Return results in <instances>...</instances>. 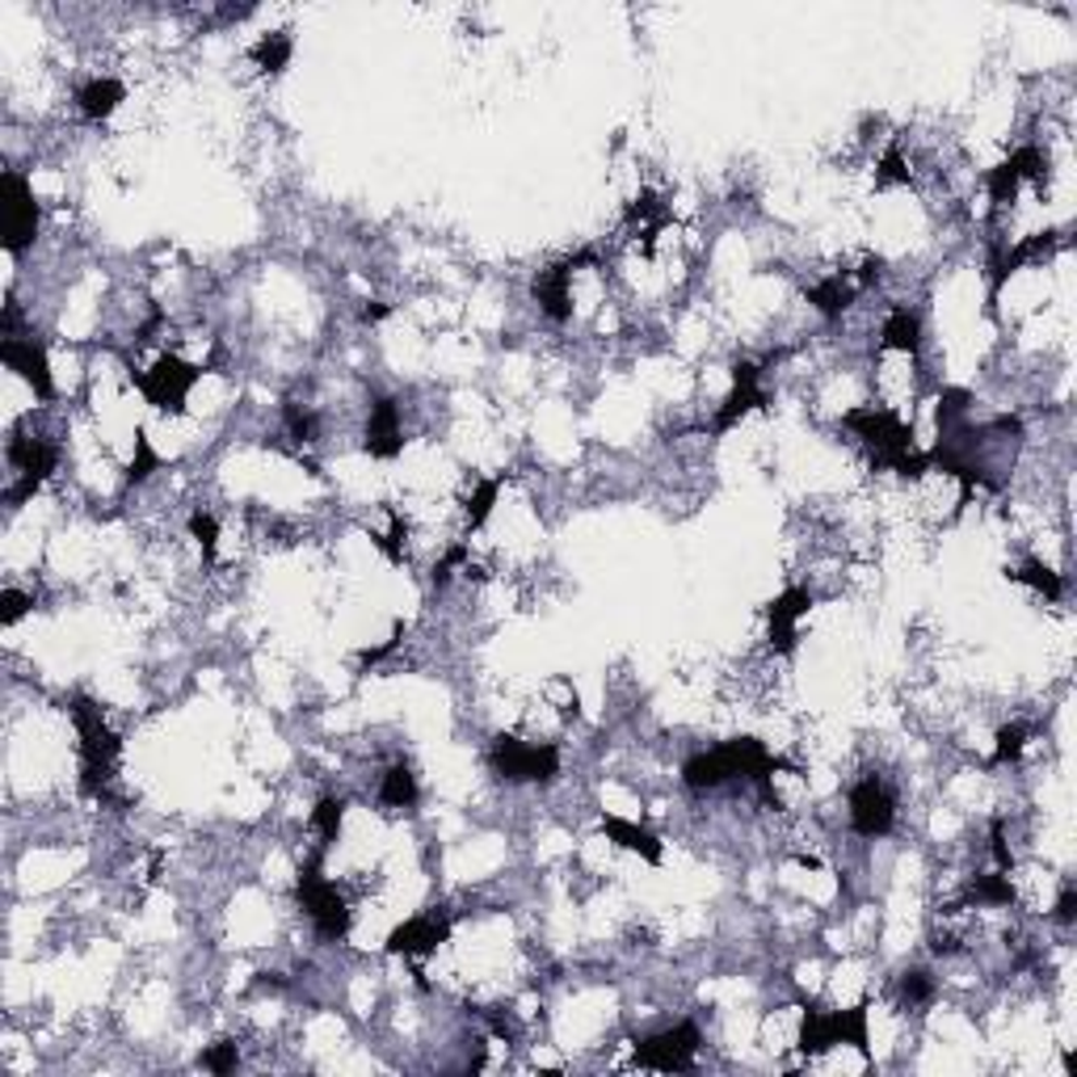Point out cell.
<instances>
[{
	"mask_svg": "<svg viewBox=\"0 0 1077 1077\" xmlns=\"http://www.w3.org/2000/svg\"><path fill=\"white\" fill-rule=\"evenodd\" d=\"M783 766H788V762L770 758L762 741H754V736H736V741H725V745H716V750H707V754H695V758L682 762V783H686L691 792H711V788H725L729 779H750V783H758V792L779 808V795H775L770 775L783 770Z\"/></svg>",
	"mask_w": 1077,
	"mask_h": 1077,
	"instance_id": "obj_1",
	"label": "cell"
},
{
	"mask_svg": "<svg viewBox=\"0 0 1077 1077\" xmlns=\"http://www.w3.org/2000/svg\"><path fill=\"white\" fill-rule=\"evenodd\" d=\"M67 711H72L76 732H81V792L94 795V800H114L110 783H114V766H119V754H123L119 732L106 725V711L94 698L76 695Z\"/></svg>",
	"mask_w": 1077,
	"mask_h": 1077,
	"instance_id": "obj_2",
	"label": "cell"
},
{
	"mask_svg": "<svg viewBox=\"0 0 1077 1077\" xmlns=\"http://www.w3.org/2000/svg\"><path fill=\"white\" fill-rule=\"evenodd\" d=\"M846 425L855 430L858 438L867 443V450L876 455V463H888L896 475H905V480H918L921 472H930V459H926V450L914 446V425H905L896 412L888 409H876V405H867V409H851L846 412Z\"/></svg>",
	"mask_w": 1077,
	"mask_h": 1077,
	"instance_id": "obj_3",
	"label": "cell"
},
{
	"mask_svg": "<svg viewBox=\"0 0 1077 1077\" xmlns=\"http://www.w3.org/2000/svg\"><path fill=\"white\" fill-rule=\"evenodd\" d=\"M851 1044L871 1065V1044H867V1002H858L851 1011H817L804 1006L800 1018V1052L804 1056H821L829 1048Z\"/></svg>",
	"mask_w": 1077,
	"mask_h": 1077,
	"instance_id": "obj_4",
	"label": "cell"
},
{
	"mask_svg": "<svg viewBox=\"0 0 1077 1077\" xmlns=\"http://www.w3.org/2000/svg\"><path fill=\"white\" fill-rule=\"evenodd\" d=\"M488 766L506 783H556V775H560V750L552 741L547 745H527V741L502 732V736H493Z\"/></svg>",
	"mask_w": 1077,
	"mask_h": 1077,
	"instance_id": "obj_5",
	"label": "cell"
},
{
	"mask_svg": "<svg viewBox=\"0 0 1077 1077\" xmlns=\"http://www.w3.org/2000/svg\"><path fill=\"white\" fill-rule=\"evenodd\" d=\"M295 896H299V905L308 909V918L317 921L320 939H346L354 914H349L346 896L337 892V884L320 876V858H308V863H304V871H299V880H295Z\"/></svg>",
	"mask_w": 1077,
	"mask_h": 1077,
	"instance_id": "obj_6",
	"label": "cell"
},
{
	"mask_svg": "<svg viewBox=\"0 0 1077 1077\" xmlns=\"http://www.w3.org/2000/svg\"><path fill=\"white\" fill-rule=\"evenodd\" d=\"M207 375V367H194V362H182L177 354H160L157 367L135 375L131 371V383L148 396V405H157L160 412H186V400H190L194 383Z\"/></svg>",
	"mask_w": 1077,
	"mask_h": 1077,
	"instance_id": "obj_7",
	"label": "cell"
},
{
	"mask_svg": "<svg viewBox=\"0 0 1077 1077\" xmlns=\"http://www.w3.org/2000/svg\"><path fill=\"white\" fill-rule=\"evenodd\" d=\"M0 194H4V249L17 257L26 253L38 236V202H34V186L26 173L4 169L0 177Z\"/></svg>",
	"mask_w": 1077,
	"mask_h": 1077,
	"instance_id": "obj_8",
	"label": "cell"
},
{
	"mask_svg": "<svg viewBox=\"0 0 1077 1077\" xmlns=\"http://www.w3.org/2000/svg\"><path fill=\"white\" fill-rule=\"evenodd\" d=\"M703 1044L695 1023H678L669 1031H657L648 1040H635V1061L648 1065V1069H661V1074H686L695 1065V1052Z\"/></svg>",
	"mask_w": 1077,
	"mask_h": 1077,
	"instance_id": "obj_9",
	"label": "cell"
},
{
	"mask_svg": "<svg viewBox=\"0 0 1077 1077\" xmlns=\"http://www.w3.org/2000/svg\"><path fill=\"white\" fill-rule=\"evenodd\" d=\"M9 463L22 472V480L9 488V506H22V502H30L34 493L42 488V480L55 472L60 450L47 443V438H34V434H13V438H9Z\"/></svg>",
	"mask_w": 1077,
	"mask_h": 1077,
	"instance_id": "obj_10",
	"label": "cell"
},
{
	"mask_svg": "<svg viewBox=\"0 0 1077 1077\" xmlns=\"http://www.w3.org/2000/svg\"><path fill=\"white\" fill-rule=\"evenodd\" d=\"M851 825H855V833H863V838H884L888 829L896 825V800L884 788V779L867 775V779L855 783V792H851Z\"/></svg>",
	"mask_w": 1077,
	"mask_h": 1077,
	"instance_id": "obj_11",
	"label": "cell"
},
{
	"mask_svg": "<svg viewBox=\"0 0 1077 1077\" xmlns=\"http://www.w3.org/2000/svg\"><path fill=\"white\" fill-rule=\"evenodd\" d=\"M446 939H450V918H443V914H417V918L400 921L387 934L383 951L387 955H430V951L443 948Z\"/></svg>",
	"mask_w": 1077,
	"mask_h": 1077,
	"instance_id": "obj_12",
	"label": "cell"
},
{
	"mask_svg": "<svg viewBox=\"0 0 1077 1077\" xmlns=\"http://www.w3.org/2000/svg\"><path fill=\"white\" fill-rule=\"evenodd\" d=\"M0 362L9 367V371H17L22 380L30 383L34 392L42 396V400H51L55 396V380H51V362H47V349L38 346V342H22V337H4L0 342Z\"/></svg>",
	"mask_w": 1077,
	"mask_h": 1077,
	"instance_id": "obj_13",
	"label": "cell"
},
{
	"mask_svg": "<svg viewBox=\"0 0 1077 1077\" xmlns=\"http://www.w3.org/2000/svg\"><path fill=\"white\" fill-rule=\"evenodd\" d=\"M758 380H762V371L754 362H745V358L732 362V392H729V400L720 405V412H716V434H729L745 412L766 405V392H762Z\"/></svg>",
	"mask_w": 1077,
	"mask_h": 1077,
	"instance_id": "obj_14",
	"label": "cell"
},
{
	"mask_svg": "<svg viewBox=\"0 0 1077 1077\" xmlns=\"http://www.w3.org/2000/svg\"><path fill=\"white\" fill-rule=\"evenodd\" d=\"M1048 160L1040 148H1018L1011 160H1002L998 169H989V198L993 202H1011L1018 182H1044Z\"/></svg>",
	"mask_w": 1077,
	"mask_h": 1077,
	"instance_id": "obj_15",
	"label": "cell"
},
{
	"mask_svg": "<svg viewBox=\"0 0 1077 1077\" xmlns=\"http://www.w3.org/2000/svg\"><path fill=\"white\" fill-rule=\"evenodd\" d=\"M362 450L371 459H396L405 450V430H400V405L392 396H380L367 417V443Z\"/></svg>",
	"mask_w": 1077,
	"mask_h": 1077,
	"instance_id": "obj_16",
	"label": "cell"
},
{
	"mask_svg": "<svg viewBox=\"0 0 1077 1077\" xmlns=\"http://www.w3.org/2000/svg\"><path fill=\"white\" fill-rule=\"evenodd\" d=\"M813 610V594L808 590H783L775 603L766 606V623H770V648L775 653H792L795 648V623Z\"/></svg>",
	"mask_w": 1077,
	"mask_h": 1077,
	"instance_id": "obj_17",
	"label": "cell"
},
{
	"mask_svg": "<svg viewBox=\"0 0 1077 1077\" xmlns=\"http://www.w3.org/2000/svg\"><path fill=\"white\" fill-rule=\"evenodd\" d=\"M531 295L538 299L543 317L565 324L572 317V261H556V265L538 270L535 283H531Z\"/></svg>",
	"mask_w": 1077,
	"mask_h": 1077,
	"instance_id": "obj_18",
	"label": "cell"
},
{
	"mask_svg": "<svg viewBox=\"0 0 1077 1077\" xmlns=\"http://www.w3.org/2000/svg\"><path fill=\"white\" fill-rule=\"evenodd\" d=\"M603 833L610 842H619L623 851L640 855L644 863H661V842H657V833H648V829H640V825L623 821V817H603Z\"/></svg>",
	"mask_w": 1077,
	"mask_h": 1077,
	"instance_id": "obj_19",
	"label": "cell"
},
{
	"mask_svg": "<svg viewBox=\"0 0 1077 1077\" xmlns=\"http://www.w3.org/2000/svg\"><path fill=\"white\" fill-rule=\"evenodd\" d=\"M123 97H127V89H123L119 81L101 76V81H89V85L76 94V101H81V114H85V119L101 123V119H110V114L123 106Z\"/></svg>",
	"mask_w": 1077,
	"mask_h": 1077,
	"instance_id": "obj_20",
	"label": "cell"
},
{
	"mask_svg": "<svg viewBox=\"0 0 1077 1077\" xmlns=\"http://www.w3.org/2000/svg\"><path fill=\"white\" fill-rule=\"evenodd\" d=\"M808 295V304L821 312L825 320H838L851 304H855V295H858V286L855 283H842V278H825V283H817V286H808L804 290Z\"/></svg>",
	"mask_w": 1077,
	"mask_h": 1077,
	"instance_id": "obj_21",
	"label": "cell"
},
{
	"mask_svg": "<svg viewBox=\"0 0 1077 1077\" xmlns=\"http://www.w3.org/2000/svg\"><path fill=\"white\" fill-rule=\"evenodd\" d=\"M417 795H421V788H417V775H412L409 762L387 766V775H383L380 783V804H387V808H412Z\"/></svg>",
	"mask_w": 1077,
	"mask_h": 1077,
	"instance_id": "obj_22",
	"label": "cell"
},
{
	"mask_svg": "<svg viewBox=\"0 0 1077 1077\" xmlns=\"http://www.w3.org/2000/svg\"><path fill=\"white\" fill-rule=\"evenodd\" d=\"M880 346L884 349H901V354H918L921 346V320L909 312V308H896L892 317L884 320V329H880Z\"/></svg>",
	"mask_w": 1077,
	"mask_h": 1077,
	"instance_id": "obj_23",
	"label": "cell"
},
{
	"mask_svg": "<svg viewBox=\"0 0 1077 1077\" xmlns=\"http://www.w3.org/2000/svg\"><path fill=\"white\" fill-rule=\"evenodd\" d=\"M1052 245H1056V232H1036V236H1027L1023 245H1014L1011 253L1002 257V265H998V278H993V286H1002L1014 274V270H1018V265H1027L1031 257L1048 253Z\"/></svg>",
	"mask_w": 1077,
	"mask_h": 1077,
	"instance_id": "obj_24",
	"label": "cell"
},
{
	"mask_svg": "<svg viewBox=\"0 0 1077 1077\" xmlns=\"http://www.w3.org/2000/svg\"><path fill=\"white\" fill-rule=\"evenodd\" d=\"M964 901L968 905H1014V888L1006 880V871L998 876H977L973 884L964 888Z\"/></svg>",
	"mask_w": 1077,
	"mask_h": 1077,
	"instance_id": "obj_25",
	"label": "cell"
},
{
	"mask_svg": "<svg viewBox=\"0 0 1077 1077\" xmlns=\"http://www.w3.org/2000/svg\"><path fill=\"white\" fill-rule=\"evenodd\" d=\"M290 51H295V47H290V38H286V34H265L249 55H253V64L261 67V72H270V76H274V72H283V67L290 64Z\"/></svg>",
	"mask_w": 1077,
	"mask_h": 1077,
	"instance_id": "obj_26",
	"label": "cell"
},
{
	"mask_svg": "<svg viewBox=\"0 0 1077 1077\" xmlns=\"http://www.w3.org/2000/svg\"><path fill=\"white\" fill-rule=\"evenodd\" d=\"M342 821H346V800H337V795H324L317 808H312V829H317L324 842H337L342 838Z\"/></svg>",
	"mask_w": 1077,
	"mask_h": 1077,
	"instance_id": "obj_27",
	"label": "cell"
},
{
	"mask_svg": "<svg viewBox=\"0 0 1077 1077\" xmlns=\"http://www.w3.org/2000/svg\"><path fill=\"white\" fill-rule=\"evenodd\" d=\"M1011 577L1014 581H1023V585H1031V590H1040V594L1052 598V603L1065 594V581L1048 569V565H1040V560H1027V565H1023L1018 572H1011Z\"/></svg>",
	"mask_w": 1077,
	"mask_h": 1077,
	"instance_id": "obj_28",
	"label": "cell"
},
{
	"mask_svg": "<svg viewBox=\"0 0 1077 1077\" xmlns=\"http://www.w3.org/2000/svg\"><path fill=\"white\" fill-rule=\"evenodd\" d=\"M160 468V455L152 450V443H148V434L144 430H135V459H131V468H127V475H123V484H144L148 475L157 472Z\"/></svg>",
	"mask_w": 1077,
	"mask_h": 1077,
	"instance_id": "obj_29",
	"label": "cell"
},
{
	"mask_svg": "<svg viewBox=\"0 0 1077 1077\" xmlns=\"http://www.w3.org/2000/svg\"><path fill=\"white\" fill-rule=\"evenodd\" d=\"M901 1002H905V1006H926V1002H934V977H930L926 968L901 973Z\"/></svg>",
	"mask_w": 1077,
	"mask_h": 1077,
	"instance_id": "obj_30",
	"label": "cell"
},
{
	"mask_svg": "<svg viewBox=\"0 0 1077 1077\" xmlns=\"http://www.w3.org/2000/svg\"><path fill=\"white\" fill-rule=\"evenodd\" d=\"M283 417H286V430H290V438L295 443H317V412H308L304 405H295V400H286L283 405Z\"/></svg>",
	"mask_w": 1077,
	"mask_h": 1077,
	"instance_id": "obj_31",
	"label": "cell"
},
{
	"mask_svg": "<svg viewBox=\"0 0 1077 1077\" xmlns=\"http://www.w3.org/2000/svg\"><path fill=\"white\" fill-rule=\"evenodd\" d=\"M497 493H502V480H480V484H475V493L468 497V527H472V531L493 513Z\"/></svg>",
	"mask_w": 1077,
	"mask_h": 1077,
	"instance_id": "obj_32",
	"label": "cell"
},
{
	"mask_svg": "<svg viewBox=\"0 0 1077 1077\" xmlns=\"http://www.w3.org/2000/svg\"><path fill=\"white\" fill-rule=\"evenodd\" d=\"M190 535L198 538L202 556H207V560H215V543H220V522H215V513H207V509H194V513H190Z\"/></svg>",
	"mask_w": 1077,
	"mask_h": 1077,
	"instance_id": "obj_33",
	"label": "cell"
},
{
	"mask_svg": "<svg viewBox=\"0 0 1077 1077\" xmlns=\"http://www.w3.org/2000/svg\"><path fill=\"white\" fill-rule=\"evenodd\" d=\"M1027 725H1006V729H998V750H993V766H1006L1023 754V745H1027Z\"/></svg>",
	"mask_w": 1077,
	"mask_h": 1077,
	"instance_id": "obj_34",
	"label": "cell"
},
{
	"mask_svg": "<svg viewBox=\"0 0 1077 1077\" xmlns=\"http://www.w3.org/2000/svg\"><path fill=\"white\" fill-rule=\"evenodd\" d=\"M198 1065L211 1069V1074H232V1069L240 1065V1048H236V1040H220V1044H211L202 1052Z\"/></svg>",
	"mask_w": 1077,
	"mask_h": 1077,
	"instance_id": "obj_35",
	"label": "cell"
},
{
	"mask_svg": "<svg viewBox=\"0 0 1077 1077\" xmlns=\"http://www.w3.org/2000/svg\"><path fill=\"white\" fill-rule=\"evenodd\" d=\"M628 220H640V223H644V220H653V223H657V227H666V207H661V202H657V194H648V190H644V194H635V198H632V202H628Z\"/></svg>",
	"mask_w": 1077,
	"mask_h": 1077,
	"instance_id": "obj_36",
	"label": "cell"
},
{
	"mask_svg": "<svg viewBox=\"0 0 1077 1077\" xmlns=\"http://www.w3.org/2000/svg\"><path fill=\"white\" fill-rule=\"evenodd\" d=\"M876 186H880V190H884V186H909V169H905V160H901V152H896V148H892V152L880 160Z\"/></svg>",
	"mask_w": 1077,
	"mask_h": 1077,
	"instance_id": "obj_37",
	"label": "cell"
},
{
	"mask_svg": "<svg viewBox=\"0 0 1077 1077\" xmlns=\"http://www.w3.org/2000/svg\"><path fill=\"white\" fill-rule=\"evenodd\" d=\"M371 538H375V547H380L387 560H405V538H409V527H405L396 513H392V535H371Z\"/></svg>",
	"mask_w": 1077,
	"mask_h": 1077,
	"instance_id": "obj_38",
	"label": "cell"
},
{
	"mask_svg": "<svg viewBox=\"0 0 1077 1077\" xmlns=\"http://www.w3.org/2000/svg\"><path fill=\"white\" fill-rule=\"evenodd\" d=\"M30 606H34L30 594H17V590H4V594H0V623H4V628H13V623H17V619H22L26 610H30Z\"/></svg>",
	"mask_w": 1077,
	"mask_h": 1077,
	"instance_id": "obj_39",
	"label": "cell"
},
{
	"mask_svg": "<svg viewBox=\"0 0 1077 1077\" xmlns=\"http://www.w3.org/2000/svg\"><path fill=\"white\" fill-rule=\"evenodd\" d=\"M989 851L998 858V871H1011L1014 858H1011V846H1006V833H1002V821H993V833H989Z\"/></svg>",
	"mask_w": 1077,
	"mask_h": 1077,
	"instance_id": "obj_40",
	"label": "cell"
},
{
	"mask_svg": "<svg viewBox=\"0 0 1077 1077\" xmlns=\"http://www.w3.org/2000/svg\"><path fill=\"white\" fill-rule=\"evenodd\" d=\"M400 635H405V628L396 623V628H392V640H383L380 648H367V653H362V666H375V661H383V657H387V653H392V648L400 644Z\"/></svg>",
	"mask_w": 1077,
	"mask_h": 1077,
	"instance_id": "obj_41",
	"label": "cell"
},
{
	"mask_svg": "<svg viewBox=\"0 0 1077 1077\" xmlns=\"http://www.w3.org/2000/svg\"><path fill=\"white\" fill-rule=\"evenodd\" d=\"M1052 918H1056V921H1065V926H1069V921L1077 918V888H1074V884H1069V888H1065V892H1061V901H1056V914H1052Z\"/></svg>",
	"mask_w": 1077,
	"mask_h": 1077,
	"instance_id": "obj_42",
	"label": "cell"
},
{
	"mask_svg": "<svg viewBox=\"0 0 1077 1077\" xmlns=\"http://www.w3.org/2000/svg\"><path fill=\"white\" fill-rule=\"evenodd\" d=\"M463 560H468V547H463V543H459V547H450V552H446V560L434 569V585H443L446 577H450V569H455V565H463Z\"/></svg>",
	"mask_w": 1077,
	"mask_h": 1077,
	"instance_id": "obj_43",
	"label": "cell"
},
{
	"mask_svg": "<svg viewBox=\"0 0 1077 1077\" xmlns=\"http://www.w3.org/2000/svg\"><path fill=\"white\" fill-rule=\"evenodd\" d=\"M387 312H392V304H367V308H362V320L375 324V320H383Z\"/></svg>",
	"mask_w": 1077,
	"mask_h": 1077,
	"instance_id": "obj_44",
	"label": "cell"
}]
</instances>
